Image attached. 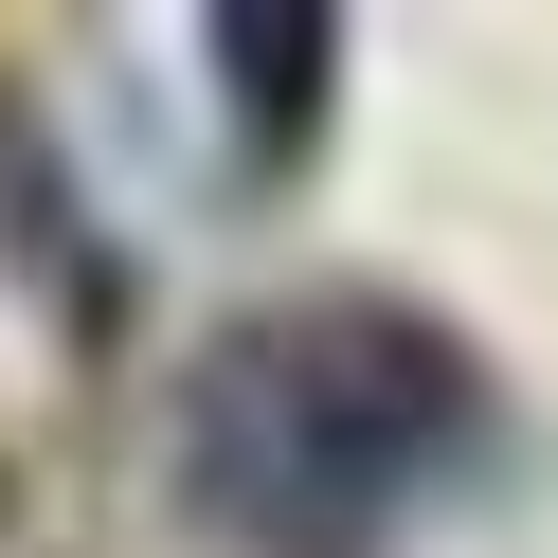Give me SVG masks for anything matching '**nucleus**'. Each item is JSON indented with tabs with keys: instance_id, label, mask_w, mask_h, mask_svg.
Wrapping results in <instances>:
<instances>
[{
	"instance_id": "nucleus-2",
	"label": "nucleus",
	"mask_w": 558,
	"mask_h": 558,
	"mask_svg": "<svg viewBox=\"0 0 558 558\" xmlns=\"http://www.w3.org/2000/svg\"><path fill=\"white\" fill-rule=\"evenodd\" d=\"M198 73H217V109H234V162H253V181H289V162L325 145L342 19H306V0H234V19H198Z\"/></svg>"
},
{
	"instance_id": "nucleus-3",
	"label": "nucleus",
	"mask_w": 558,
	"mask_h": 558,
	"mask_svg": "<svg viewBox=\"0 0 558 558\" xmlns=\"http://www.w3.org/2000/svg\"><path fill=\"white\" fill-rule=\"evenodd\" d=\"M0 234H19V270H37L73 325H109V234H90V198L54 181V145L19 126V90H0Z\"/></svg>"
},
{
	"instance_id": "nucleus-1",
	"label": "nucleus",
	"mask_w": 558,
	"mask_h": 558,
	"mask_svg": "<svg viewBox=\"0 0 558 558\" xmlns=\"http://www.w3.org/2000/svg\"><path fill=\"white\" fill-rule=\"evenodd\" d=\"M486 361L397 289H270L181 361L162 469L217 558H397L486 469Z\"/></svg>"
}]
</instances>
